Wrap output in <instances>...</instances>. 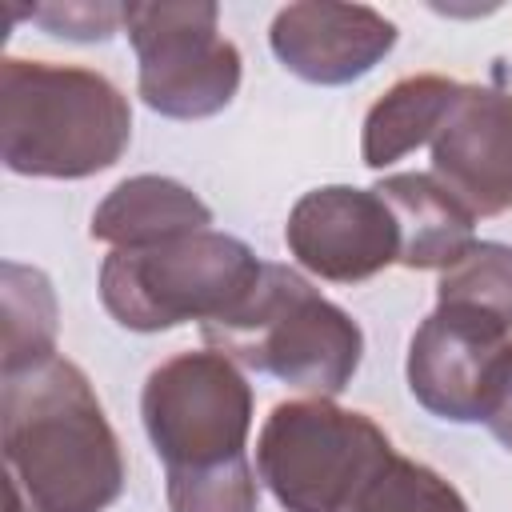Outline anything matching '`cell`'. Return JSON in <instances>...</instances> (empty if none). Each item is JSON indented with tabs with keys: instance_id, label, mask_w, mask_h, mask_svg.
Segmentation results:
<instances>
[{
	"instance_id": "obj_1",
	"label": "cell",
	"mask_w": 512,
	"mask_h": 512,
	"mask_svg": "<svg viewBox=\"0 0 512 512\" xmlns=\"http://www.w3.org/2000/svg\"><path fill=\"white\" fill-rule=\"evenodd\" d=\"M0 448L28 512H104L124 492V452L80 364L48 356L0 384Z\"/></svg>"
},
{
	"instance_id": "obj_2",
	"label": "cell",
	"mask_w": 512,
	"mask_h": 512,
	"mask_svg": "<svg viewBox=\"0 0 512 512\" xmlns=\"http://www.w3.org/2000/svg\"><path fill=\"white\" fill-rule=\"evenodd\" d=\"M132 140L128 96L92 68L0 64V160L16 176L84 180L112 168Z\"/></svg>"
},
{
	"instance_id": "obj_3",
	"label": "cell",
	"mask_w": 512,
	"mask_h": 512,
	"mask_svg": "<svg viewBox=\"0 0 512 512\" xmlns=\"http://www.w3.org/2000/svg\"><path fill=\"white\" fill-rule=\"evenodd\" d=\"M200 332L208 348L228 360L324 400L352 384L364 356L360 324L320 296L296 268L268 260L244 296L216 320L200 324Z\"/></svg>"
},
{
	"instance_id": "obj_4",
	"label": "cell",
	"mask_w": 512,
	"mask_h": 512,
	"mask_svg": "<svg viewBox=\"0 0 512 512\" xmlns=\"http://www.w3.org/2000/svg\"><path fill=\"white\" fill-rule=\"evenodd\" d=\"M260 264L240 236L216 228L148 248H112L100 264V304L128 332L208 324L244 296Z\"/></svg>"
},
{
	"instance_id": "obj_5",
	"label": "cell",
	"mask_w": 512,
	"mask_h": 512,
	"mask_svg": "<svg viewBox=\"0 0 512 512\" xmlns=\"http://www.w3.org/2000/svg\"><path fill=\"white\" fill-rule=\"evenodd\" d=\"M392 452L372 416L304 396L268 412L256 436V476L284 512H344Z\"/></svg>"
},
{
	"instance_id": "obj_6",
	"label": "cell",
	"mask_w": 512,
	"mask_h": 512,
	"mask_svg": "<svg viewBox=\"0 0 512 512\" xmlns=\"http://www.w3.org/2000/svg\"><path fill=\"white\" fill-rule=\"evenodd\" d=\"M136 92L168 120H208L240 92V48L220 32L212 0L124 4Z\"/></svg>"
},
{
	"instance_id": "obj_7",
	"label": "cell",
	"mask_w": 512,
	"mask_h": 512,
	"mask_svg": "<svg viewBox=\"0 0 512 512\" xmlns=\"http://www.w3.org/2000/svg\"><path fill=\"white\" fill-rule=\"evenodd\" d=\"M140 416L164 472L228 464L248 456L252 384L216 348L180 352L148 372Z\"/></svg>"
},
{
	"instance_id": "obj_8",
	"label": "cell",
	"mask_w": 512,
	"mask_h": 512,
	"mask_svg": "<svg viewBox=\"0 0 512 512\" xmlns=\"http://www.w3.org/2000/svg\"><path fill=\"white\" fill-rule=\"evenodd\" d=\"M408 392L452 424H488L512 380V328L472 308L436 304L408 340Z\"/></svg>"
},
{
	"instance_id": "obj_9",
	"label": "cell",
	"mask_w": 512,
	"mask_h": 512,
	"mask_svg": "<svg viewBox=\"0 0 512 512\" xmlns=\"http://www.w3.org/2000/svg\"><path fill=\"white\" fill-rule=\"evenodd\" d=\"M288 252L300 268L332 284H360L400 260L392 208L376 188L324 184L304 192L284 224Z\"/></svg>"
},
{
	"instance_id": "obj_10",
	"label": "cell",
	"mask_w": 512,
	"mask_h": 512,
	"mask_svg": "<svg viewBox=\"0 0 512 512\" xmlns=\"http://www.w3.org/2000/svg\"><path fill=\"white\" fill-rule=\"evenodd\" d=\"M432 176L476 220L512 212V92L460 84L432 136Z\"/></svg>"
},
{
	"instance_id": "obj_11",
	"label": "cell",
	"mask_w": 512,
	"mask_h": 512,
	"mask_svg": "<svg viewBox=\"0 0 512 512\" xmlns=\"http://www.w3.org/2000/svg\"><path fill=\"white\" fill-rule=\"evenodd\" d=\"M396 24L368 4H288L268 28L276 60L304 84L336 88L368 76L392 48Z\"/></svg>"
},
{
	"instance_id": "obj_12",
	"label": "cell",
	"mask_w": 512,
	"mask_h": 512,
	"mask_svg": "<svg viewBox=\"0 0 512 512\" xmlns=\"http://www.w3.org/2000/svg\"><path fill=\"white\" fill-rule=\"evenodd\" d=\"M380 200L396 216L400 260L412 272L452 268L476 244V216L432 176V172H396L376 184Z\"/></svg>"
},
{
	"instance_id": "obj_13",
	"label": "cell",
	"mask_w": 512,
	"mask_h": 512,
	"mask_svg": "<svg viewBox=\"0 0 512 512\" xmlns=\"http://www.w3.org/2000/svg\"><path fill=\"white\" fill-rule=\"evenodd\" d=\"M212 224V208L172 176H128L120 180L92 212V240L112 248H148L160 240H176L188 232H204Z\"/></svg>"
},
{
	"instance_id": "obj_14",
	"label": "cell",
	"mask_w": 512,
	"mask_h": 512,
	"mask_svg": "<svg viewBox=\"0 0 512 512\" xmlns=\"http://www.w3.org/2000/svg\"><path fill=\"white\" fill-rule=\"evenodd\" d=\"M456 92H460V84L448 76H436V72L396 80L364 116V132H360L364 164L380 172V168L404 160L408 152H416L420 144H432Z\"/></svg>"
},
{
	"instance_id": "obj_15",
	"label": "cell",
	"mask_w": 512,
	"mask_h": 512,
	"mask_svg": "<svg viewBox=\"0 0 512 512\" xmlns=\"http://www.w3.org/2000/svg\"><path fill=\"white\" fill-rule=\"evenodd\" d=\"M4 296V356L0 372H20L56 356V292L40 268L4 260L0 268Z\"/></svg>"
},
{
	"instance_id": "obj_16",
	"label": "cell",
	"mask_w": 512,
	"mask_h": 512,
	"mask_svg": "<svg viewBox=\"0 0 512 512\" xmlns=\"http://www.w3.org/2000/svg\"><path fill=\"white\" fill-rule=\"evenodd\" d=\"M344 512H468V504L440 472L392 452L356 488Z\"/></svg>"
},
{
	"instance_id": "obj_17",
	"label": "cell",
	"mask_w": 512,
	"mask_h": 512,
	"mask_svg": "<svg viewBox=\"0 0 512 512\" xmlns=\"http://www.w3.org/2000/svg\"><path fill=\"white\" fill-rule=\"evenodd\" d=\"M436 304L472 308L512 328V244L476 240L452 268L440 272Z\"/></svg>"
},
{
	"instance_id": "obj_18",
	"label": "cell",
	"mask_w": 512,
	"mask_h": 512,
	"mask_svg": "<svg viewBox=\"0 0 512 512\" xmlns=\"http://www.w3.org/2000/svg\"><path fill=\"white\" fill-rule=\"evenodd\" d=\"M164 480L168 512H260V484L248 456L212 468L164 472Z\"/></svg>"
},
{
	"instance_id": "obj_19",
	"label": "cell",
	"mask_w": 512,
	"mask_h": 512,
	"mask_svg": "<svg viewBox=\"0 0 512 512\" xmlns=\"http://www.w3.org/2000/svg\"><path fill=\"white\" fill-rule=\"evenodd\" d=\"M32 24H40L52 36L64 40H112L116 32H124V4H92V0H64V4H36L24 12Z\"/></svg>"
},
{
	"instance_id": "obj_20",
	"label": "cell",
	"mask_w": 512,
	"mask_h": 512,
	"mask_svg": "<svg viewBox=\"0 0 512 512\" xmlns=\"http://www.w3.org/2000/svg\"><path fill=\"white\" fill-rule=\"evenodd\" d=\"M484 428L512 452V380H508V388H504V396H500V404H496V412H492V420Z\"/></svg>"
}]
</instances>
